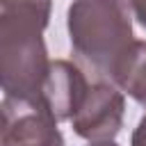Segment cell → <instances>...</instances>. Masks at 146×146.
<instances>
[{
    "mask_svg": "<svg viewBox=\"0 0 146 146\" xmlns=\"http://www.w3.org/2000/svg\"><path fill=\"white\" fill-rule=\"evenodd\" d=\"M128 5H130V11L135 14L137 23L146 30V0H128Z\"/></svg>",
    "mask_w": 146,
    "mask_h": 146,
    "instance_id": "obj_7",
    "label": "cell"
},
{
    "mask_svg": "<svg viewBox=\"0 0 146 146\" xmlns=\"http://www.w3.org/2000/svg\"><path fill=\"white\" fill-rule=\"evenodd\" d=\"M114 84L146 107V41H135L119 68Z\"/></svg>",
    "mask_w": 146,
    "mask_h": 146,
    "instance_id": "obj_6",
    "label": "cell"
},
{
    "mask_svg": "<svg viewBox=\"0 0 146 146\" xmlns=\"http://www.w3.org/2000/svg\"><path fill=\"white\" fill-rule=\"evenodd\" d=\"M89 146H119V144H114V141H91Z\"/></svg>",
    "mask_w": 146,
    "mask_h": 146,
    "instance_id": "obj_9",
    "label": "cell"
},
{
    "mask_svg": "<svg viewBox=\"0 0 146 146\" xmlns=\"http://www.w3.org/2000/svg\"><path fill=\"white\" fill-rule=\"evenodd\" d=\"M52 0H0V89L7 98H39L48 73L43 32Z\"/></svg>",
    "mask_w": 146,
    "mask_h": 146,
    "instance_id": "obj_1",
    "label": "cell"
},
{
    "mask_svg": "<svg viewBox=\"0 0 146 146\" xmlns=\"http://www.w3.org/2000/svg\"><path fill=\"white\" fill-rule=\"evenodd\" d=\"M87 87L89 80L78 64L68 59H55L48 64L39 98L50 110L55 121H71L87 94Z\"/></svg>",
    "mask_w": 146,
    "mask_h": 146,
    "instance_id": "obj_5",
    "label": "cell"
},
{
    "mask_svg": "<svg viewBox=\"0 0 146 146\" xmlns=\"http://www.w3.org/2000/svg\"><path fill=\"white\" fill-rule=\"evenodd\" d=\"M0 146H2V135H0Z\"/></svg>",
    "mask_w": 146,
    "mask_h": 146,
    "instance_id": "obj_10",
    "label": "cell"
},
{
    "mask_svg": "<svg viewBox=\"0 0 146 146\" xmlns=\"http://www.w3.org/2000/svg\"><path fill=\"white\" fill-rule=\"evenodd\" d=\"M125 98L123 91L105 80H94L71 116L73 132L87 141H112L123 125Z\"/></svg>",
    "mask_w": 146,
    "mask_h": 146,
    "instance_id": "obj_4",
    "label": "cell"
},
{
    "mask_svg": "<svg viewBox=\"0 0 146 146\" xmlns=\"http://www.w3.org/2000/svg\"><path fill=\"white\" fill-rule=\"evenodd\" d=\"M130 146H146V114L139 119V123L130 137Z\"/></svg>",
    "mask_w": 146,
    "mask_h": 146,
    "instance_id": "obj_8",
    "label": "cell"
},
{
    "mask_svg": "<svg viewBox=\"0 0 146 146\" xmlns=\"http://www.w3.org/2000/svg\"><path fill=\"white\" fill-rule=\"evenodd\" d=\"M78 66L96 80L112 82L135 43L128 0H73L66 16Z\"/></svg>",
    "mask_w": 146,
    "mask_h": 146,
    "instance_id": "obj_2",
    "label": "cell"
},
{
    "mask_svg": "<svg viewBox=\"0 0 146 146\" xmlns=\"http://www.w3.org/2000/svg\"><path fill=\"white\" fill-rule=\"evenodd\" d=\"M2 146H64L55 116L41 98H5L0 103Z\"/></svg>",
    "mask_w": 146,
    "mask_h": 146,
    "instance_id": "obj_3",
    "label": "cell"
}]
</instances>
